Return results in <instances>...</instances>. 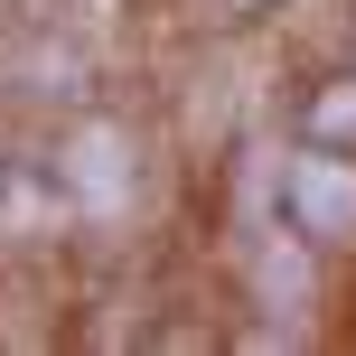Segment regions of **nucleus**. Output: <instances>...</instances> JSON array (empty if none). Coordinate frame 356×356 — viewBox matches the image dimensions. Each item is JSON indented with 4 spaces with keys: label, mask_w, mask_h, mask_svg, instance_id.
Wrapping results in <instances>:
<instances>
[{
    "label": "nucleus",
    "mask_w": 356,
    "mask_h": 356,
    "mask_svg": "<svg viewBox=\"0 0 356 356\" xmlns=\"http://www.w3.org/2000/svg\"><path fill=\"white\" fill-rule=\"evenodd\" d=\"M291 207H300L309 234H347V225H356V169L300 160V169H291Z\"/></svg>",
    "instance_id": "1"
}]
</instances>
